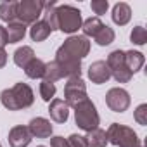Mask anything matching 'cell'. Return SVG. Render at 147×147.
Returning <instances> with one entry per match:
<instances>
[{
    "instance_id": "obj_1",
    "label": "cell",
    "mask_w": 147,
    "mask_h": 147,
    "mask_svg": "<svg viewBox=\"0 0 147 147\" xmlns=\"http://www.w3.org/2000/svg\"><path fill=\"white\" fill-rule=\"evenodd\" d=\"M88 52H90L88 38L83 36V35H73L67 40H64V43L57 49L54 61H57L61 64H64V62H82V59L87 57Z\"/></svg>"
},
{
    "instance_id": "obj_2",
    "label": "cell",
    "mask_w": 147,
    "mask_h": 147,
    "mask_svg": "<svg viewBox=\"0 0 147 147\" xmlns=\"http://www.w3.org/2000/svg\"><path fill=\"white\" fill-rule=\"evenodd\" d=\"M0 102L9 111H21L30 107L35 102V94L30 85L26 83H16L11 88H5L0 94Z\"/></svg>"
},
{
    "instance_id": "obj_3",
    "label": "cell",
    "mask_w": 147,
    "mask_h": 147,
    "mask_svg": "<svg viewBox=\"0 0 147 147\" xmlns=\"http://www.w3.org/2000/svg\"><path fill=\"white\" fill-rule=\"evenodd\" d=\"M54 14H55V24H57V30L62 31V33H75L82 28V12L80 9L73 7V5H55L54 9Z\"/></svg>"
},
{
    "instance_id": "obj_4",
    "label": "cell",
    "mask_w": 147,
    "mask_h": 147,
    "mask_svg": "<svg viewBox=\"0 0 147 147\" xmlns=\"http://www.w3.org/2000/svg\"><path fill=\"white\" fill-rule=\"evenodd\" d=\"M75 121L78 125V128L85 130L87 133L99 128V123H100V118H99V113H97V107L95 104L87 99L83 100L82 104H78L75 107Z\"/></svg>"
},
{
    "instance_id": "obj_5",
    "label": "cell",
    "mask_w": 147,
    "mask_h": 147,
    "mask_svg": "<svg viewBox=\"0 0 147 147\" xmlns=\"http://www.w3.org/2000/svg\"><path fill=\"white\" fill-rule=\"evenodd\" d=\"M106 137H107V144H113L116 147H137V145H140L138 135L133 131V128L119 125V123H113L107 128Z\"/></svg>"
},
{
    "instance_id": "obj_6",
    "label": "cell",
    "mask_w": 147,
    "mask_h": 147,
    "mask_svg": "<svg viewBox=\"0 0 147 147\" xmlns=\"http://www.w3.org/2000/svg\"><path fill=\"white\" fill-rule=\"evenodd\" d=\"M109 71H111V76L118 82V83H128L131 80V71L126 67V62H125V50H113L106 61Z\"/></svg>"
},
{
    "instance_id": "obj_7",
    "label": "cell",
    "mask_w": 147,
    "mask_h": 147,
    "mask_svg": "<svg viewBox=\"0 0 147 147\" xmlns=\"http://www.w3.org/2000/svg\"><path fill=\"white\" fill-rule=\"evenodd\" d=\"M87 87L85 82L80 76L67 78V83L64 85V102L69 107H76L83 100H87Z\"/></svg>"
},
{
    "instance_id": "obj_8",
    "label": "cell",
    "mask_w": 147,
    "mask_h": 147,
    "mask_svg": "<svg viewBox=\"0 0 147 147\" xmlns=\"http://www.w3.org/2000/svg\"><path fill=\"white\" fill-rule=\"evenodd\" d=\"M43 14V2L42 0H23L18 2V21L26 24H33Z\"/></svg>"
},
{
    "instance_id": "obj_9",
    "label": "cell",
    "mask_w": 147,
    "mask_h": 147,
    "mask_svg": "<svg viewBox=\"0 0 147 147\" xmlns=\"http://www.w3.org/2000/svg\"><path fill=\"white\" fill-rule=\"evenodd\" d=\"M130 102H131L130 100V94L125 88L114 87V88H111L106 94V104L114 113H125L130 107Z\"/></svg>"
},
{
    "instance_id": "obj_10",
    "label": "cell",
    "mask_w": 147,
    "mask_h": 147,
    "mask_svg": "<svg viewBox=\"0 0 147 147\" xmlns=\"http://www.w3.org/2000/svg\"><path fill=\"white\" fill-rule=\"evenodd\" d=\"M88 78L95 85H102L111 78V71L106 64V61H95L88 67Z\"/></svg>"
},
{
    "instance_id": "obj_11",
    "label": "cell",
    "mask_w": 147,
    "mask_h": 147,
    "mask_svg": "<svg viewBox=\"0 0 147 147\" xmlns=\"http://www.w3.org/2000/svg\"><path fill=\"white\" fill-rule=\"evenodd\" d=\"M31 133L28 130V126L24 125H18L9 131V144L11 147H28L31 142Z\"/></svg>"
},
{
    "instance_id": "obj_12",
    "label": "cell",
    "mask_w": 147,
    "mask_h": 147,
    "mask_svg": "<svg viewBox=\"0 0 147 147\" xmlns=\"http://www.w3.org/2000/svg\"><path fill=\"white\" fill-rule=\"evenodd\" d=\"M28 130L31 137L36 138H49L52 135V125L47 118H33L28 125Z\"/></svg>"
},
{
    "instance_id": "obj_13",
    "label": "cell",
    "mask_w": 147,
    "mask_h": 147,
    "mask_svg": "<svg viewBox=\"0 0 147 147\" xmlns=\"http://www.w3.org/2000/svg\"><path fill=\"white\" fill-rule=\"evenodd\" d=\"M49 114L55 123H66L69 118V106L62 99H52L49 102Z\"/></svg>"
},
{
    "instance_id": "obj_14",
    "label": "cell",
    "mask_w": 147,
    "mask_h": 147,
    "mask_svg": "<svg viewBox=\"0 0 147 147\" xmlns=\"http://www.w3.org/2000/svg\"><path fill=\"white\" fill-rule=\"evenodd\" d=\"M130 19H131V9H130V5L125 4V2L116 4L114 9H113V21H114V24L125 26Z\"/></svg>"
},
{
    "instance_id": "obj_15",
    "label": "cell",
    "mask_w": 147,
    "mask_h": 147,
    "mask_svg": "<svg viewBox=\"0 0 147 147\" xmlns=\"http://www.w3.org/2000/svg\"><path fill=\"white\" fill-rule=\"evenodd\" d=\"M5 33H7V40L9 43H18L24 38L26 35V26L19 21H12L5 26Z\"/></svg>"
},
{
    "instance_id": "obj_16",
    "label": "cell",
    "mask_w": 147,
    "mask_h": 147,
    "mask_svg": "<svg viewBox=\"0 0 147 147\" xmlns=\"http://www.w3.org/2000/svg\"><path fill=\"white\" fill-rule=\"evenodd\" d=\"M125 62H126V67L131 71V75L137 71L142 69L144 62H145V57L142 52H137V50H126L125 52Z\"/></svg>"
},
{
    "instance_id": "obj_17",
    "label": "cell",
    "mask_w": 147,
    "mask_h": 147,
    "mask_svg": "<svg viewBox=\"0 0 147 147\" xmlns=\"http://www.w3.org/2000/svg\"><path fill=\"white\" fill-rule=\"evenodd\" d=\"M50 33H52V30L49 28V24L43 19L33 23L31 28H30V36H31L33 42H43V40H47L50 36Z\"/></svg>"
},
{
    "instance_id": "obj_18",
    "label": "cell",
    "mask_w": 147,
    "mask_h": 147,
    "mask_svg": "<svg viewBox=\"0 0 147 147\" xmlns=\"http://www.w3.org/2000/svg\"><path fill=\"white\" fill-rule=\"evenodd\" d=\"M0 19L5 21L7 24L18 19V2L16 0H9V2L0 4Z\"/></svg>"
},
{
    "instance_id": "obj_19",
    "label": "cell",
    "mask_w": 147,
    "mask_h": 147,
    "mask_svg": "<svg viewBox=\"0 0 147 147\" xmlns=\"http://www.w3.org/2000/svg\"><path fill=\"white\" fill-rule=\"evenodd\" d=\"M24 73H26V76L28 78H33V80H36V78H43V73H45V62L42 61V59H31L28 64H26V67H24Z\"/></svg>"
},
{
    "instance_id": "obj_20",
    "label": "cell",
    "mask_w": 147,
    "mask_h": 147,
    "mask_svg": "<svg viewBox=\"0 0 147 147\" xmlns=\"http://www.w3.org/2000/svg\"><path fill=\"white\" fill-rule=\"evenodd\" d=\"M85 138H87V145L88 147H106L107 145L106 130H102V128H95V130L88 131Z\"/></svg>"
},
{
    "instance_id": "obj_21",
    "label": "cell",
    "mask_w": 147,
    "mask_h": 147,
    "mask_svg": "<svg viewBox=\"0 0 147 147\" xmlns=\"http://www.w3.org/2000/svg\"><path fill=\"white\" fill-rule=\"evenodd\" d=\"M31 59H35V52H33V49L31 47H28V45H23V47H19L16 52H14V62H16V66H19V67H26V64L31 61Z\"/></svg>"
},
{
    "instance_id": "obj_22",
    "label": "cell",
    "mask_w": 147,
    "mask_h": 147,
    "mask_svg": "<svg viewBox=\"0 0 147 147\" xmlns=\"http://www.w3.org/2000/svg\"><path fill=\"white\" fill-rule=\"evenodd\" d=\"M104 28V23L99 18H88L82 23V30H83V36H95L100 30Z\"/></svg>"
},
{
    "instance_id": "obj_23",
    "label": "cell",
    "mask_w": 147,
    "mask_h": 147,
    "mask_svg": "<svg viewBox=\"0 0 147 147\" xmlns=\"http://www.w3.org/2000/svg\"><path fill=\"white\" fill-rule=\"evenodd\" d=\"M62 78H64V76H62V69H61V66H59L55 61L45 64V73H43V80H45V82L55 83L57 80H62Z\"/></svg>"
},
{
    "instance_id": "obj_24",
    "label": "cell",
    "mask_w": 147,
    "mask_h": 147,
    "mask_svg": "<svg viewBox=\"0 0 147 147\" xmlns=\"http://www.w3.org/2000/svg\"><path fill=\"white\" fill-rule=\"evenodd\" d=\"M114 30L113 28H109L107 24H104V28L94 36V40H95V43L97 45H100V47H106V45H111L113 42H114Z\"/></svg>"
},
{
    "instance_id": "obj_25",
    "label": "cell",
    "mask_w": 147,
    "mask_h": 147,
    "mask_svg": "<svg viewBox=\"0 0 147 147\" xmlns=\"http://www.w3.org/2000/svg\"><path fill=\"white\" fill-rule=\"evenodd\" d=\"M130 40L135 45H144L147 42V31H145V28L144 26H135L131 30V33H130Z\"/></svg>"
},
{
    "instance_id": "obj_26",
    "label": "cell",
    "mask_w": 147,
    "mask_h": 147,
    "mask_svg": "<svg viewBox=\"0 0 147 147\" xmlns=\"http://www.w3.org/2000/svg\"><path fill=\"white\" fill-rule=\"evenodd\" d=\"M55 95V85L50 83V82H42L40 83V97L45 100V102H50Z\"/></svg>"
},
{
    "instance_id": "obj_27",
    "label": "cell",
    "mask_w": 147,
    "mask_h": 147,
    "mask_svg": "<svg viewBox=\"0 0 147 147\" xmlns=\"http://www.w3.org/2000/svg\"><path fill=\"white\" fill-rule=\"evenodd\" d=\"M90 7H92V11L97 16H102V14H106V11L109 7V2H107V0H92Z\"/></svg>"
},
{
    "instance_id": "obj_28",
    "label": "cell",
    "mask_w": 147,
    "mask_h": 147,
    "mask_svg": "<svg viewBox=\"0 0 147 147\" xmlns=\"http://www.w3.org/2000/svg\"><path fill=\"white\" fill-rule=\"evenodd\" d=\"M135 121L142 126L147 125V104H140L135 111Z\"/></svg>"
},
{
    "instance_id": "obj_29",
    "label": "cell",
    "mask_w": 147,
    "mask_h": 147,
    "mask_svg": "<svg viewBox=\"0 0 147 147\" xmlns=\"http://www.w3.org/2000/svg\"><path fill=\"white\" fill-rule=\"evenodd\" d=\"M67 144L69 147H88L87 145V138L83 135H76V133H73L67 137Z\"/></svg>"
},
{
    "instance_id": "obj_30",
    "label": "cell",
    "mask_w": 147,
    "mask_h": 147,
    "mask_svg": "<svg viewBox=\"0 0 147 147\" xmlns=\"http://www.w3.org/2000/svg\"><path fill=\"white\" fill-rule=\"evenodd\" d=\"M50 147H69V144H67V138H64V137H52Z\"/></svg>"
},
{
    "instance_id": "obj_31",
    "label": "cell",
    "mask_w": 147,
    "mask_h": 147,
    "mask_svg": "<svg viewBox=\"0 0 147 147\" xmlns=\"http://www.w3.org/2000/svg\"><path fill=\"white\" fill-rule=\"evenodd\" d=\"M9 43L7 40V33H5V26H0V50H2L5 45Z\"/></svg>"
},
{
    "instance_id": "obj_32",
    "label": "cell",
    "mask_w": 147,
    "mask_h": 147,
    "mask_svg": "<svg viewBox=\"0 0 147 147\" xmlns=\"http://www.w3.org/2000/svg\"><path fill=\"white\" fill-rule=\"evenodd\" d=\"M5 64H7V52L2 49V50H0V69H2Z\"/></svg>"
},
{
    "instance_id": "obj_33",
    "label": "cell",
    "mask_w": 147,
    "mask_h": 147,
    "mask_svg": "<svg viewBox=\"0 0 147 147\" xmlns=\"http://www.w3.org/2000/svg\"><path fill=\"white\" fill-rule=\"evenodd\" d=\"M38 147H45V145H38Z\"/></svg>"
},
{
    "instance_id": "obj_34",
    "label": "cell",
    "mask_w": 147,
    "mask_h": 147,
    "mask_svg": "<svg viewBox=\"0 0 147 147\" xmlns=\"http://www.w3.org/2000/svg\"><path fill=\"white\" fill-rule=\"evenodd\" d=\"M137 147H142V145H137Z\"/></svg>"
},
{
    "instance_id": "obj_35",
    "label": "cell",
    "mask_w": 147,
    "mask_h": 147,
    "mask_svg": "<svg viewBox=\"0 0 147 147\" xmlns=\"http://www.w3.org/2000/svg\"><path fill=\"white\" fill-rule=\"evenodd\" d=\"M0 147H2V144H0Z\"/></svg>"
}]
</instances>
